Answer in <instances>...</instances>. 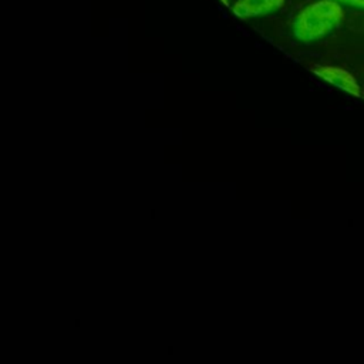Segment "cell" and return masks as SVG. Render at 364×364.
<instances>
[{
    "label": "cell",
    "instance_id": "cell-4",
    "mask_svg": "<svg viewBox=\"0 0 364 364\" xmlns=\"http://www.w3.org/2000/svg\"><path fill=\"white\" fill-rule=\"evenodd\" d=\"M336 1L340 3L341 6H348V7L364 10V0H336Z\"/></svg>",
    "mask_w": 364,
    "mask_h": 364
},
{
    "label": "cell",
    "instance_id": "cell-2",
    "mask_svg": "<svg viewBox=\"0 0 364 364\" xmlns=\"http://www.w3.org/2000/svg\"><path fill=\"white\" fill-rule=\"evenodd\" d=\"M286 0H236L232 13L240 20L264 17L276 13L284 6Z\"/></svg>",
    "mask_w": 364,
    "mask_h": 364
},
{
    "label": "cell",
    "instance_id": "cell-3",
    "mask_svg": "<svg viewBox=\"0 0 364 364\" xmlns=\"http://www.w3.org/2000/svg\"><path fill=\"white\" fill-rule=\"evenodd\" d=\"M313 73L323 78L324 81L333 84L334 87L351 94V95H361V88L357 82V80L353 77V74H350L348 71H346L344 68L340 67H333V65H317L313 68Z\"/></svg>",
    "mask_w": 364,
    "mask_h": 364
},
{
    "label": "cell",
    "instance_id": "cell-1",
    "mask_svg": "<svg viewBox=\"0 0 364 364\" xmlns=\"http://www.w3.org/2000/svg\"><path fill=\"white\" fill-rule=\"evenodd\" d=\"M344 11L336 0H318L304 7L293 21V36L301 43H314L331 34L343 21Z\"/></svg>",
    "mask_w": 364,
    "mask_h": 364
}]
</instances>
